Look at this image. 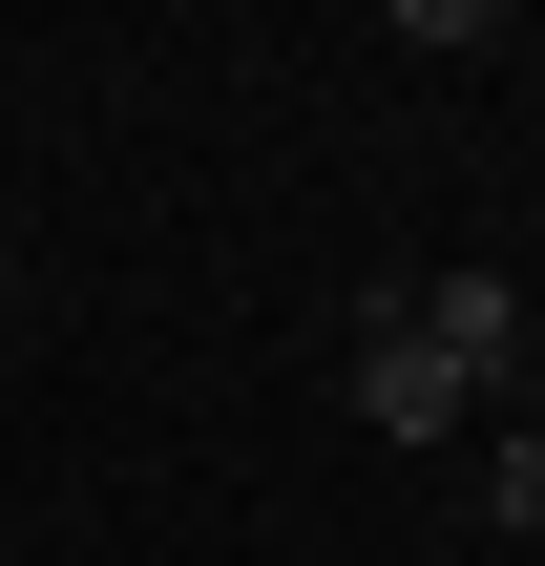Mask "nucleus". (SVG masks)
I'll list each match as a JSON object with an SVG mask.
<instances>
[{
    "instance_id": "nucleus-2",
    "label": "nucleus",
    "mask_w": 545,
    "mask_h": 566,
    "mask_svg": "<svg viewBox=\"0 0 545 566\" xmlns=\"http://www.w3.org/2000/svg\"><path fill=\"white\" fill-rule=\"evenodd\" d=\"M357 420H378V441H462L483 399H462V378H441V357H420L399 315H357Z\"/></svg>"
},
{
    "instance_id": "nucleus-3",
    "label": "nucleus",
    "mask_w": 545,
    "mask_h": 566,
    "mask_svg": "<svg viewBox=\"0 0 545 566\" xmlns=\"http://www.w3.org/2000/svg\"><path fill=\"white\" fill-rule=\"evenodd\" d=\"M483 525H545V441H504V462H483Z\"/></svg>"
},
{
    "instance_id": "nucleus-4",
    "label": "nucleus",
    "mask_w": 545,
    "mask_h": 566,
    "mask_svg": "<svg viewBox=\"0 0 545 566\" xmlns=\"http://www.w3.org/2000/svg\"><path fill=\"white\" fill-rule=\"evenodd\" d=\"M0 336H21V231H0Z\"/></svg>"
},
{
    "instance_id": "nucleus-1",
    "label": "nucleus",
    "mask_w": 545,
    "mask_h": 566,
    "mask_svg": "<svg viewBox=\"0 0 545 566\" xmlns=\"http://www.w3.org/2000/svg\"><path fill=\"white\" fill-rule=\"evenodd\" d=\"M378 315H399V336H420L462 399H525V378H545V315L504 294V273H420V294H378Z\"/></svg>"
},
{
    "instance_id": "nucleus-5",
    "label": "nucleus",
    "mask_w": 545,
    "mask_h": 566,
    "mask_svg": "<svg viewBox=\"0 0 545 566\" xmlns=\"http://www.w3.org/2000/svg\"><path fill=\"white\" fill-rule=\"evenodd\" d=\"M525 441H545V378H525Z\"/></svg>"
}]
</instances>
